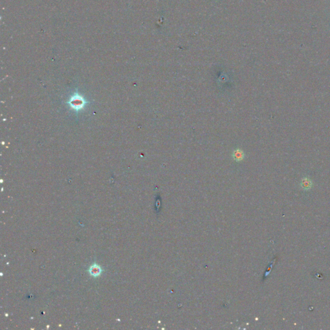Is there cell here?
Here are the masks:
<instances>
[{
	"instance_id": "cell-3",
	"label": "cell",
	"mask_w": 330,
	"mask_h": 330,
	"mask_svg": "<svg viewBox=\"0 0 330 330\" xmlns=\"http://www.w3.org/2000/svg\"><path fill=\"white\" fill-rule=\"evenodd\" d=\"M312 181L309 178L305 177L302 179L300 182V186L304 190H308L310 189L312 187Z\"/></svg>"
},
{
	"instance_id": "cell-4",
	"label": "cell",
	"mask_w": 330,
	"mask_h": 330,
	"mask_svg": "<svg viewBox=\"0 0 330 330\" xmlns=\"http://www.w3.org/2000/svg\"><path fill=\"white\" fill-rule=\"evenodd\" d=\"M244 152L242 151H241V150H237L234 152V160L237 161H241L242 159L244 158Z\"/></svg>"
},
{
	"instance_id": "cell-2",
	"label": "cell",
	"mask_w": 330,
	"mask_h": 330,
	"mask_svg": "<svg viewBox=\"0 0 330 330\" xmlns=\"http://www.w3.org/2000/svg\"><path fill=\"white\" fill-rule=\"evenodd\" d=\"M89 272L92 276L97 277L101 274V273L102 272V270L99 265H97V264H94L90 268Z\"/></svg>"
},
{
	"instance_id": "cell-1",
	"label": "cell",
	"mask_w": 330,
	"mask_h": 330,
	"mask_svg": "<svg viewBox=\"0 0 330 330\" xmlns=\"http://www.w3.org/2000/svg\"><path fill=\"white\" fill-rule=\"evenodd\" d=\"M68 103L73 109L78 111L84 106L85 104L87 103V101H85L83 97L76 94L71 97V99L68 101Z\"/></svg>"
}]
</instances>
